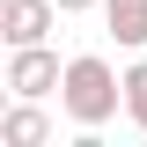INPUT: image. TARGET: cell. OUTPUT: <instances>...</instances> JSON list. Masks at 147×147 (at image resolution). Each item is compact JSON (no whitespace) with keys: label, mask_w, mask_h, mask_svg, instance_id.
<instances>
[{"label":"cell","mask_w":147,"mask_h":147,"mask_svg":"<svg viewBox=\"0 0 147 147\" xmlns=\"http://www.w3.org/2000/svg\"><path fill=\"white\" fill-rule=\"evenodd\" d=\"M59 81H66V66H59L52 44H15V52H7V96L44 103V96H59Z\"/></svg>","instance_id":"7a4b0ae2"},{"label":"cell","mask_w":147,"mask_h":147,"mask_svg":"<svg viewBox=\"0 0 147 147\" xmlns=\"http://www.w3.org/2000/svg\"><path fill=\"white\" fill-rule=\"evenodd\" d=\"M59 7H66V15H88V7H103V0H59Z\"/></svg>","instance_id":"52a82bcc"},{"label":"cell","mask_w":147,"mask_h":147,"mask_svg":"<svg viewBox=\"0 0 147 147\" xmlns=\"http://www.w3.org/2000/svg\"><path fill=\"white\" fill-rule=\"evenodd\" d=\"M125 118L147 132V59H132V66H125Z\"/></svg>","instance_id":"8992f818"},{"label":"cell","mask_w":147,"mask_h":147,"mask_svg":"<svg viewBox=\"0 0 147 147\" xmlns=\"http://www.w3.org/2000/svg\"><path fill=\"white\" fill-rule=\"evenodd\" d=\"M103 30L125 52H147V0H103Z\"/></svg>","instance_id":"5b68a950"},{"label":"cell","mask_w":147,"mask_h":147,"mask_svg":"<svg viewBox=\"0 0 147 147\" xmlns=\"http://www.w3.org/2000/svg\"><path fill=\"white\" fill-rule=\"evenodd\" d=\"M59 110H66L81 132H103L118 110H125V74L110 66L103 52H74L66 59V81H59Z\"/></svg>","instance_id":"6da1fadb"},{"label":"cell","mask_w":147,"mask_h":147,"mask_svg":"<svg viewBox=\"0 0 147 147\" xmlns=\"http://www.w3.org/2000/svg\"><path fill=\"white\" fill-rule=\"evenodd\" d=\"M0 147H52V118H44V103L15 96V103L0 110Z\"/></svg>","instance_id":"277c9868"},{"label":"cell","mask_w":147,"mask_h":147,"mask_svg":"<svg viewBox=\"0 0 147 147\" xmlns=\"http://www.w3.org/2000/svg\"><path fill=\"white\" fill-rule=\"evenodd\" d=\"M59 0H0V37H7V52L15 44H52V30H59Z\"/></svg>","instance_id":"3957f363"}]
</instances>
